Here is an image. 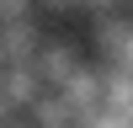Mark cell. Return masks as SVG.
Listing matches in <instances>:
<instances>
[{
  "mask_svg": "<svg viewBox=\"0 0 133 128\" xmlns=\"http://www.w3.org/2000/svg\"><path fill=\"white\" fill-rule=\"evenodd\" d=\"M0 128H32V123H16V117H11V123H0Z\"/></svg>",
  "mask_w": 133,
  "mask_h": 128,
  "instance_id": "cell-1",
  "label": "cell"
},
{
  "mask_svg": "<svg viewBox=\"0 0 133 128\" xmlns=\"http://www.w3.org/2000/svg\"><path fill=\"white\" fill-rule=\"evenodd\" d=\"M48 5H59V11H64V5H75V0H48Z\"/></svg>",
  "mask_w": 133,
  "mask_h": 128,
  "instance_id": "cell-2",
  "label": "cell"
}]
</instances>
